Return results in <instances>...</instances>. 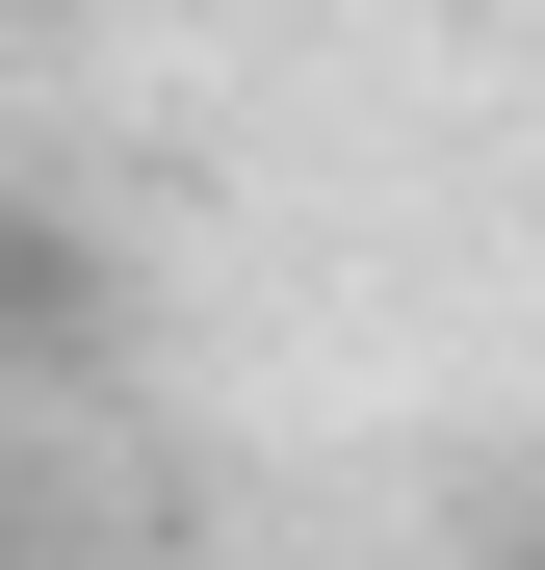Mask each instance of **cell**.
<instances>
[{
    "label": "cell",
    "instance_id": "6da1fadb",
    "mask_svg": "<svg viewBox=\"0 0 545 570\" xmlns=\"http://www.w3.org/2000/svg\"><path fill=\"white\" fill-rule=\"evenodd\" d=\"M27 337H52V259H27V234H0V363H27Z\"/></svg>",
    "mask_w": 545,
    "mask_h": 570
}]
</instances>
